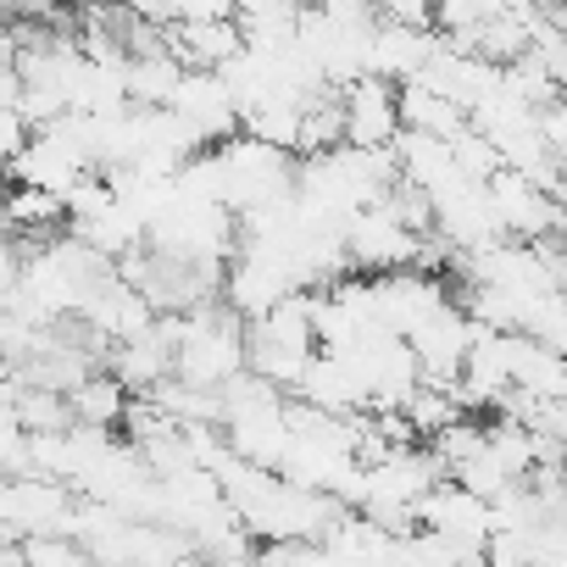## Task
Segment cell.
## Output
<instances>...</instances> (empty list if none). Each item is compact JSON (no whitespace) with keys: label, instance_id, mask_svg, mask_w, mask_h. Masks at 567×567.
I'll return each mask as SVG.
<instances>
[]
</instances>
